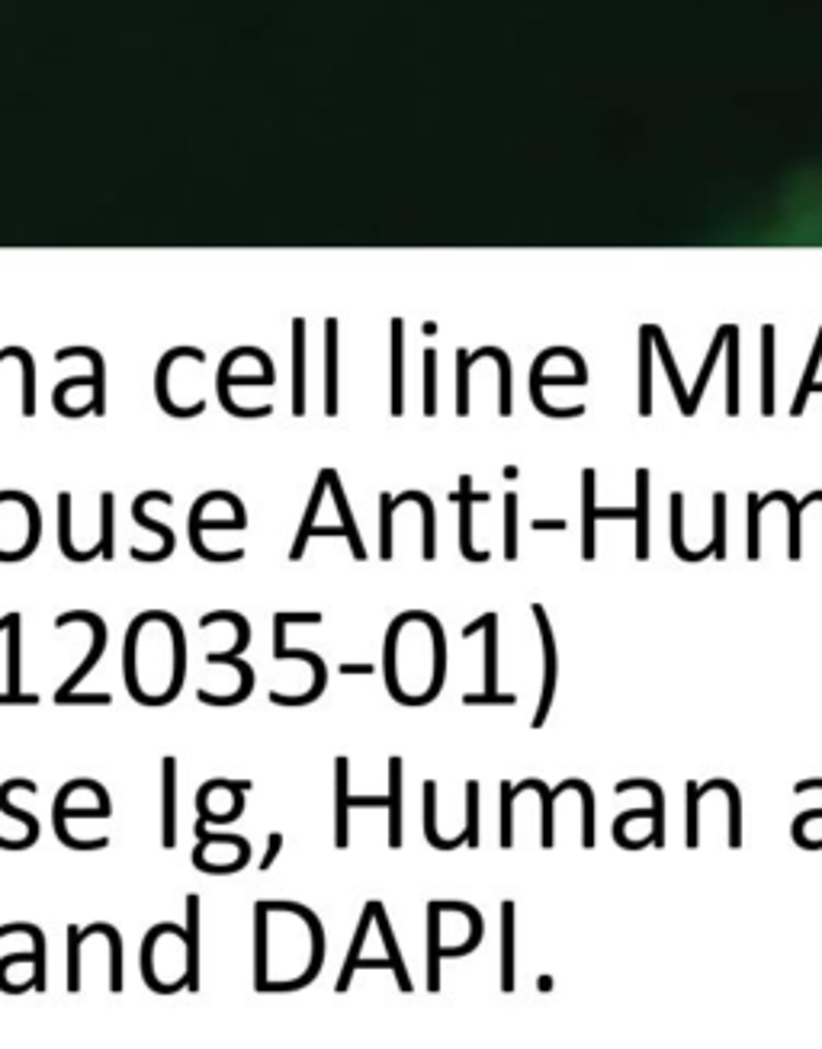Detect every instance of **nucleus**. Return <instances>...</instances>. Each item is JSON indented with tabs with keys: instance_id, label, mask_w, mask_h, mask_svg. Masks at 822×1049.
I'll use <instances>...</instances> for the list:
<instances>
[{
	"instance_id": "obj_8",
	"label": "nucleus",
	"mask_w": 822,
	"mask_h": 1049,
	"mask_svg": "<svg viewBox=\"0 0 822 1049\" xmlns=\"http://www.w3.org/2000/svg\"><path fill=\"white\" fill-rule=\"evenodd\" d=\"M68 815H78V819H110L113 815V806L110 802H94V806H62V802H52V828H55V838L62 841L65 847H71V851H106L110 847V838H74L71 831L65 828V819Z\"/></svg>"
},
{
	"instance_id": "obj_31",
	"label": "nucleus",
	"mask_w": 822,
	"mask_h": 1049,
	"mask_svg": "<svg viewBox=\"0 0 822 1049\" xmlns=\"http://www.w3.org/2000/svg\"><path fill=\"white\" fill-rule=\"evenodd\" d=\"M434 799H437L434 780H424V838H428V844L437 847V851H456L460 844H466V838L460 835V838L444 841V838L437 835V825H434V809H437V806H434Z\"/></svg>"
},
{
	"instance_id": "obj_44",
	"label": "nucleus",
	"mask_w": 822,
	"mask_h": 1049,
	"mask_svg": "<svg viewBox=\"0 0 822 1049\" xmlns=\"http://www.w3.org/2000/svg\"><path fill=\"white\" fill-rule=\"evenodd\" d=\"M58 706H110L113 703V697H110V693H78V690H71V693H65V697H58L55 700Z\"/></svg>"
},
{
	"instance_id": "obj_20",
	"label": "nucleus",
	"mask_w": 822,
	"mask_h": 1049,
	"mask_svg": "<svg viewBox=\"0 0 822 1049\" xmlns=\"http://www.w3.org/2000/svg\"><path fill=\"white\" fill-rule=\"evenodd\" d=\"M325 475H328V491H331V498H334V507H338V514H341V527L347 530L350 552H354L357 562H363V559H367V549H363V539H360V533H357L354 514H350V504H347V495H344V488H341V478H338V472H334V469H325Z\"/></svg>"
},
{
	"instance_id": "obj_48",
	"label": "nucleus",
	"mask_w": 822,
	"mask_h": 1049,
	"mask_svg": "<svg viewBox=\"0 0 822 1049\" xmlns=\"http://www.w3.org/2000/svg\"><path fill=\"white\" fill-rule=\"evenodd\" d=\"M280 851H283V835H280V831H270V841H267V854H264V860H261V870H270L273 863H277Z\"/></svg>"
},
{
	"instance_id": "obj_9",
	"label": "nucleus",
	"mask_w": 822,
	"mask_h": 1049,
	"mask_svg": "<svg viewBox=\"0 0 822 1049\" xmlns=\"http://www.w3.org/2000/svg\"><path fill=\"white\" fill-rule=\"evenodd\" d=\"M17 790L39 793V786H36L33 780H23V777H13V780H7V783H0V812L10 815V819H17L20 825H26V835H23V838H4V835H0V851H29V847H33V844L39 841V831H42V828H39V819H36L33 812L17 809V806L10 802V796L17 793Z\"/></svg>"
},
{
	"instance_id": "obj_34",
	"label": "nucleus",
	"mask_w": 822,
	"mask_h": 1049,
	"mask_svg": "<svg viewBox=\"0 0 822 1049\" xmlns=\"http://www.w3.org/2000/svg\"><path fill=\"white\" fill-rule=\"evenodd\" d=\"M485 690H498V616L485 613Z\"/></svg>"
},
{
	"instance_id": "obj_11",
	"label": "nucleus",
	"mask_w": 822,
	"mask_h": 1049,
	"mask_svg": "<svg viewBox=\"0 0 822 1049\" xmlns=\"http://www.w3.org/2000/svg\"><path fill=\"white\" fill-rule=\"evenodd\" d=\"M530 613L537 616L540 639H543V697H540V709H537L534 722H530V729H543L546 719H550L553 693H556V639H553V626H550V616H546V610L540 604H534V607H530Z\"/></svg>"
},
{
	"instance_id": "obj_49",
	"label": "nucleus",
	"mask_w": 822,
	"mask_h": 1049,
	"mask_svg": "<svg viewBox=\"0 0 822 1049\" xmlns=\"http://www.w3.org/2000/svg\"><path fill=\"white\" fill-rule=\"evenodd\" d=\"M39 700H42L39 693H7V690L0 693V706H13V703H23V706L29 703V706H36Z\"/></svg>"
},
{
	"instance_id": "obj_52",
	"label": "nucleus",
	"mask_w": 822,
	"mask_h": 1049,
	"mask_svg": "<svg viewBox=\"0 0 822 1049\" xmlns=\"http://www.w3.org/2000/svg\"><path fill=\"white\" fill-rule=\"evenodd\" d=\"M479 629H485V616H479V620H473L466 629H463V639H473Z\"/></svg>"
},
{
	"instance_id": "obj_43",
	"label": "nucleus",
	"mask_w": 822,
	"mask_h": 1049,
	"mask_svg": "<svg viewBox=\"0 0 822 1049\" xmlns=\"http://www.w3.org/2000/svg\"><path fill=\"white\" fill-rule=\"evenodd\" d=\"M505 559H517V495H505Z\"/></svg>"
},
{
	"instance_id": "obj_4",
	"label": "nucleus",
	"mask_w": 822,
	"mask_h": 1049,
	"mask_svg": "<svg viewBox=\"0 0 822 1049\" xmlns=\"http://www.w3.org/2000/svg\"><path fill=\"white\" fill-rule=\"evenodd\" d=\"M13 934H26L29 940H33V950H23V953H10L0 960V992L10 995H23L20 982L10 979V969L13 966H26V973L33 976V992H45L49 989V966H45V956H49V944H45V934L42 928H36V924H26V921H13V924H4L0 928V937H13Z\"/></svg>"
},
{
	"instance_id": "obj_30",
	"label": "nucleus",
	"mask_w": 822,
	"mask_h": 1049,
	"mask_svg": "<svg viewBox=\"0 0 822 1049\" xmlns=\"http://www.w3.org/2000/svg\"><path fill=\"white\" fill-rule=\"evenodd\" d=\"M216 623H232L235 632H238V639H235L232 649H228V655H241V652H245L248 645H251V623H248L241 613H235V610H212V613H203V616H200V626H203V629H206V626H216Z\"/></svg>"
},
{
	"instance_id": "obj_42",
	"label": "nucleus",
	"mask_w": 822,
	"mask_h": 1049,
	"mask_svg": "<svg viewBox=\"0 0 822 1049\" xmlns=\"http://www.w3.org/2000/svg\"><path fill=\"white\" fill-rule=\"evenodd\" d=\"M463 838L469 847H479V783H466V831Z\"/></svg>"
},
{
	"instance_id": "obj_10",
	"label": "nucleus",
	"mask_w": 822,
	"mask_h": 1049,
	"mask_svg": "<svg viewBox=\"0 0 822 1049\" xmlns=\"http://www.w3.org/2000/svg\"><path fill=\"white\" fill-rule=\"evenodd\" d=\"M450 501L460 504V549H463V559H466V562H489L492 552L473 546V504L492 501V495H489V491H476V488H473V478L463 475V478H460V491H456V495H450Z\"/></svg>"
},
{
	"instance_id": "obj_53",
	"label": "nucleus",
	"mask_w": 822,
	"mask_h": 1049,
	"mask_svg": "<svg viewBox=\"0 0 822 1049\" xmlns=\"http://www.w3.org/2000/svg\"><path fill=\"white\" fill-rule=\"evenodd\" d=\"M806 790H822V780H803L794 786V793H806Z\"/></svg>"
},
{
	"instance_id": "obj_17",
	"label": "nucleus",
	"mask_w": 822,
	"mask_h": 1049,
	"mask_svg": "<svg viewBox=\"0 0 822 1049\" xmlns=\"http://www.w3.org/2000/svg\"><path fill=\"white\" fill-rule=\"evenodd\" d=\"M524 790H537V793H540V802H543V847H546V851H550V847L556 844L553 806H556V799H559V793H566V790H572V780H566V783H559V786H556V790H550V786H546L543 780H524V783H517V786H511V796H517V793H524Z\"/></svg>"
},
{
	"instance_id": "obj_29",
	"label": "nucleus",
	"mask_w": 822,
	"mask_h": 1049,
	"mask_svg": "<svg viewBox=\"0 0 822 1049\" xmlns=\"http://www.w3.org/2000/svg\"><path fill=\"white\" fill-rule=\"evenodd\" d=\"M405 501H418L421 504V511H424V543H421L424 552L421 555H424V562H434V555H437V543H434V533H437V527H434V523H437L434 501L424 495V491H405V495L395 498V507L405 504Z\"/></svg>"
},
{
	"instance_id": "obj_19",
	"label": "nucleus",
	"mask_w": 822,
	"mask_h": 1049,
	"mask_svg": "<svg viewBox=\"0 0 822 1049\" xmlns=\"http://www.w3.org/2000/svg\"><path fill=\"white\" fill-rule=\"evenodd\" d=\"M617 793L627 790H646L652 796V831H649V844L665 847V793L656 780H623L614 786Z\"/></svg>"
},
{
	"instance_id": "obj_33",
	"label": "nucleus",
	"mask_w": 822,
	"mask_h": 1049,
	"mask_svg": "<svg viewBox=\"0 0 822 1049\" xmlns=\"http://www.w3.org/2000/svg\"><path fill=\"white\" fill-rule=\"evenodd\" d=\"M681 511H684V495H681V491H672V552L678 555L681 562H704L710 555V543H707V549H688V546H684Z\"/></svg>"
},
{
	"instance_id": "obj_50",
	"label": "nucleus",
	"mask_w": 822,
	"mask_h": 1049,
	"mask_svg": "<svg viewBox=\"0 0 822 1049\" xmlns=\"http://www.w3.org/2000/svg\"><path fill=\"white\" fill-rule=\"evenodd\" d=\"M530 527H534V530H566L569 523L566 520H534Z\"/></svg>"
},
{
	"instance_id": "obj_21",
	"label": "nucleus",
	"mask_w": 822,
	"mask_h": 1049,
	"mask_svg": "<svg viewBox=\"0 0 822 1049\" xmlns=\"http://www.w3.org/2000/svg\"><path fill=\"white\" fill-rule=\"evenodd\" d=\"M636 559L646 562L649 559V472L639 469L636 472Z\"/></svg>"
},
{
	"instance_id": "obj_24",
	"label": "nucleus",
	"mask_w": 822,
	"mask_h": 1049,
	"mask_svg": "<svg viewBox=\"0 0 822 1049\" xmlns=\"http://www.w3.org/2000/svg\"><path fill=\"white\" fill-rule=\"evenodd\" d=\"M501 992H514V902L501 905Z\"/></svg>"
},
{
	"instance_id": "obj_5",
	"label": "nucleus",
	"mask_w": 822,
	"mask_h": 1049,
	"mask_svg": "<svg viewBox=\"0 0 822 1049\" xmlns=\"http://www.w3.org/2000/svg\"><path fill=\"white\" fill-rule=\"evenodd\" d=\"M286 626H289L286 613L273 616V658H277V661H289V658L306 661V665L312 668V687H309L306 693H299V697H286V693L273 690V693H270V703H273V706H309V703H315V700L325 693V687H328V668H325L322 655L306 652V649H286Z\"/></svg>"
},
{
	"instance_id": "obj_37",
	"label": "nucleus",
	"mask_w": 822,
	"mask_h": 1049,
	"mask_svg": "<svg viewBox=\"0 0 822 1049\" xmlns=\"http://www.w3.org/2000/svg\"><path fill=\"white\" fill-rule=\"evenodd\" d=\"M113 520H116V498L113 491H103L100 495V559L113 562Z\"/></svg>"
},
{
	"instance_id": "obj_25",
	"label": "nucleus",
	"mask_w": 822,
	"mask_h": 1049,
	"mask_svg": "<svg viewBox=\"0 0 822 1049\" xmlns=\"http://www.w3.org/2000/svg\"><path fill=\"white\" fill-rule=\"evenodd\" d=\"M325 491H328V475L322 472V475H318L315 488H312V498H309V507H306V517H302V527H299V533H296V543H293V549H289V562H299L302 555H306L309 533H312V527H315V514H318V507H322Z\"/></svg>"
},
{
	"instance_id": "obj_54",
	"label": "nucleus",
	"mask_w": 822,
	"mask_h": 1049,
	"mask_svg": "<svg viewBox=\"0 0 822 1049\" xmlns=\"http://www.w3.org/2000/svg\"><path fill=\"white\" fill-rule=\"evenodd\" d=\"M813 501H822V491H813V495H806V498L800 501V507H806V504H813Z\"/></svg>"
},
{
	"instance_id": "obj_7",
	"label": "nucleus",
	"mask_w": 822,
	"mask_h": 1049,
	"mask_svg": "<svg viewBox=\"0 0 822 1049\" xmlns=\"http://www.w3.org/2000/svg\"><path fill=\"white\" fill-rule=\"evenodd\" d=\"M151 501H158V504H167V507H171V504H174V495H171V491H155V488H148V491H142V495L132 501V520H135V523H142L145 530H151V533H158V536H161V549L151 552V549L135 546V549L129 552L135 562H145V565L171 559V552H174V546H177V536H174V530H171V527H164L161 520H151V517L145 514V507H148Z\"/></svg>"
},
{
	"instance_id": "obj_36",
	"label": "nucleus",
	"mask_w": 822,
	"mask_h": 1049,
	"mask_svg": "<svg viewBox=\"0 0 822 1049\" xmlns=\"http://www.w3.org/2000/svg\"><path fill=\"white\" fill-rule=\"evenodd\" d=\"M440 908L431 902L428 905V992H440V973H437V963H440Z\"/></svg>"
},
{
	"instance_id": "obj_47",
	"label": "nucleus",
	"mask_w": 822,
	"mask_h": 1049,
	"mask_svg": "<svg viewBox=\"0 0 822 1049\" xmlns=\"http://www.w3.org/2000/svg\"><path fill=\"white\" fill-rule=\"evenodd\" d=\"M684 790H688V847H697V844H700V828H697V799H700V786H697V783H688Z\"/></svg>"
},
{
	"instance_id": "obj_45",
	"label": "nucleus",
	"mask_w": 822,
	"mask_h": 1049,
	"mask_svg": "<svg viewBox=\"0 0 822 1049\" xmlns=\"http://www.w3.org/2000/svg\"><path fill=\"white\" fill-rule=\"evenodd\" d=\"M758 517H761V504H758V495L752 491V495H749V559H752V562H758V559H761Z\"/></svg>"
},
{
	"instance_id": "obj_18",
	"label": "nucleus",
	"mask_w": 822,
	"mask_h": 1049,
	"mask_svg": "<svg viewBox=\"0 0 822 1049\" xmlns=\"http://www.w3.org/2000/svg\"><path fill=\"white\" fill-rule=\"evenodd\" d=\"M58 549L68 562H94L100 559V543L94 549H78L71 539V491L58 495Z\"/></svg>"
},
{
	"instance_id": "obj_1",
	"label": "nucleus",
	"mask_w": 822,
	"mask_h": 1049,
	"mask_svg": "<svg viewBox=\"0 0 822 1049\" xmlns=\"http://www.w3.org/2000/svg\"><path fill=\"white\" fill-rule=\"evenodd\" d=\"M126 690L139 706H167L180 697L187 677V636L174 613L145 610L126 629Z\"/></svg>"
},
{
	"instance_id": "obj_26",
	"label": "nucleus",
	"mask_w": 822,
	"mask_h": 1049,
	"mask_svg": "<svg viewBox=\"0 0 822 1049\" xmlns=\"http://www.w3.org/2000/svg\"><path fill=\"white\" fill-rule=\"evenodd\" d=\"M707 790H723L729 796V847H742V796L736 790L733 780H710L700 786V796H704Z\"/></svg>"
},
{
	"instance_id": "obj_51",
	"label": "nucleus",
	"mask_w": 822,
	"mask_h": 1049,
	"mask_svg": "<svg viewBox=\"0 0 822 1049\" xmlns=\"http://www.w3.org/2000/svg\"><path fill=\"white\" fill-rule=\"evenodd\" d=\"M376 668L373 665H341V674L347 677V674H373Z\"/></svg>"
},
{
	"instance_id": "obj_46",
	"label": "nucleus",
	"mask_w": 822,
	"mask_h": 1049,
	"mask_svg": "<svg viewBox=\"0 0 822 1049\" xmlns=\"http://www.w3.org/2000/svg\"><path fill=\"white\" fill-rule=\"evenodd\" d=\"M463 703L466 706H514L517 703V693H489V690H485V693H466V697H463Z\"/></svg>"
},
{
	"instance_id": "obj_32",
	"label": "nucleus",
	"mask_w": 822,
	"mask_h": 1049,
	"mask_svg": "<svg viewBox=\"0 0 822 1049\" xmlns=\"http://www.w3.org/2000/svg\"><path fill=\"white\" fill-rule=\"evenodd\" d=\"M582 559H595V472H585V504H582Z\"/></svg>"
},
{
	"instance_id": "obj_13",
	"label": "nucleus",
	"mask_w": 822,
	"mask_h": 1049,
	"mask_svg": "<svg viewBox=\"0 0 822 1049\" xmlns=\"http://www.w3.org/2000/svg\"><path fill=\"white\" fill-rule=\"evenodd\" d=\"M161 777H164V786H161V844L167 847V851H174L177 847V831H180V809H177V790H180V770H177V758L174 754H167V758L161 761Z\"/></svg>"
},
{
	"instance_id": "obj_2",
	"label": "nucleus",
	"mask_w": 822,
	"mask_h": 1049,
	"mask_svg": "<svg viewBox=\"0 0 822 1049\" xmlns=\"http://www.w3.org/2000/svg\"><path fill=\"white\" fill-rule=\"evenodd\" d=\"M142 982L155 995H174L190 985V953H187V928L174 921H164L148 928L139 956Z\"/></svg>"
},
{
	"instance_id": "obj_27",
	"label": "nucleus",
	"mask_w": 822,
	"mask_h": 1049,
	"mask_svg": "<svg viewBox=\"0 0 822 1049\" xmlns=\"http://www.w3.org/2000/svg\"><path fill=\"white\" fill-rule=\"evenodd\" d=\"M370 924H373V902H367V908H363V918H360V924H357L354 944H350V950H347L344 969H341V976H338V989H334L338 995H344V992L350 989V979H354V963L360 960V950H363V944H367Z\"/></svg>"
},
{
	"instance_id": "obj_22",
	"label": "nucleus",
	"mask_w": 822,
	"mask_h": 1049,
	"mask_svg": "<svg viewBox=\"0 0 822 1049\" xmlns=\"http://www.w3.org/2000/svg\"><path fill=\"white\" fill-rule=\"evenodd\" d=\"M389 847H402V758H389Z\"/></svg>"
},
{
	"instance_id": "obj_15",
	"label": "nucleus",
	"mask_w": 822,
	"mask_h": 1049,
	"mask_svg": "<svg viewBox=\"0 0 822 1049\" xmlns=\"http://www.w3.org/2000/svg\"><path fill=\"white\" fill-rule=\"evenodd\" d=\"M7 693H23V616L7 613Z\"/></svg>"
},
{
	"instance_id": "obj_12",
	"label": "nucleus",
	"mask_w": 822,
	"mask_h": 1049,
	"mask_svg": "<svg viewBox=\"0 0 822 1049\" xmlns=\"http://www.w3.org/2000/svg\"><path fill=\"white\" fill-rule=\"evenodd\" d=\"M206 665H228L238 671V687L232 693H209V690H196V700H200L203 706H238L245 703L251 693H254V668L248 665V661H241L238 655H228V652H209L206 655Z\"/></svg>"
},
{
	"instance_id": "obj_40",
	"label": "nucleus",
	"mask_w": 822,
	"mask_h": 1049,
	"mask_svg": "<svg viewBox=\"0 0 822 1049\" xmlns=\"http://www.w3.org/2000/svg\"><path fill=\"white\" fill-rule=\"evenodd\" d=\"M713 559H726V495L717 491L713 495V543H710Z\"/></svg>"
},
{
	"instance_id": "obj_3",
	"label": "nucleus",
	"mask_w": 822,
	"mask_h": 1049,
	"mask_svg": "<svg viewBox=\"0 0 822 1049\" xmlns=\"http://www.w3.org/2000/svg\"><path fill=\"white\" fill-rule=\"evenodd\" d=\"M42 539V511L26 491H0V562H23Z\"/></svg>"
},
{
	"instance_id": "obj_39",
	"label": "nucleus",
	"mask_w": 822,
	"mask_h": 1049,
	"mask_svg": "<svg viewBox=\"0 0 822 1049\" xmlns=\"http://www.w3.org/2000/svg\"><path fill=\"white\" fill-rule=\"evenodd\" d=\"M572 790L582 796V844L595 847V793L585 780H572Z\"/></svg>"
},
{
	"instance_id": "obj_55",
	"label": "nucleus",
	"mask_w": 822,
	"mask_h": 1049,
	"mask_svg": "<svg viewBox=\"0 0 822 1049\" xmlns=\"http://www.w3.org/2000/svg\"><path fill=\"white\" fill-rule=\"evenodd\" d=\"M540 992H553V982H550V976H543V979H540Z\"/></svg>"
},
{
	"instance_id": "obj_14",
	"label": "nucleus",
	"mask_w": 822,
	"mask_h": 1049,
	"mask_svg": "<svg viewBox=\"0 0 822 1049\" xmlns=\"http://www.w3.org/2000/svg\"><path fill=\"white\" fill-rule=\"evenodd\" d=\"M347 780H350V761L338 758L334 761V847L344 851L350 844V825H347V812H350V796H347Z\"/></svg>"
},
{
	"instance_id": "obj_35",
	"label": "nucleus",
	"mask_w": 822,
	"mask_h": 1049,
	"mask_svg": "<svg viewBox=\"0 0 822 1049\" xmlns=\"http://www.w3.org/2000/svg\"><path fill=\"white\" fill-rule=\"evenodd\" d=\"M771 501H784V507H787V517H790V559H800V514H803V507H800V501H794V498H790L787 495V491H771V495L768 498H758V504H761V511H765V507L771 504Z\"/></svg>"
},
{
	"instance_id": "obj_28",
	"label": "nucleus",
	"mask_w": 822,
	"mask_h": 1049,
	"mask_svg": "<svg viewBox=\"0 0 822 1049\" xmlns=\"http://www.w3.org/2000/svg\"><path fill=\"white\" fill-rule=\"evenodd\" d=\"M373 921L379 924V934H383V944H386V950H389L392 973H395V979H399V992L408 995V992H411V979H408V973H405L402 953H399V944H395V937H392L389 918H386V912H383V902H373Z\"/></svg>"
},
{
	"instance_id": "obj_23",
	"label": "nucleus",
	"mask_w": 822,
	"mask_h": 1049,
	"mask_svg": "<svg viewBox=\"0 0 822 1049\" xmlns=\"http://www.w3.org/2000/svg\"><path fill=\"white\" fill-rule=\"evenodd\" d=\"M187 953H190V985L187 992H200V896H187Z\"/></svg>"
},
{
	"instance_id": "obj_16",
	"label": "nucleus",
	"mask_w": 822,
	"mask_h": 1049,
	"mask_svg": "<svg viewBox=\"0 0 822 1049\" xmlns=\"http://www.w3.org/2000/svg\"><path fill=\"white\" fill-rule=\"evenodd\" d=\"M408 623H415V610L395 616L392 626H389V632H386V690H389V697H392L395 703H402V706H411V697L399 687V668H395V645H399V636H402V629H405Z\"/></svg>"
},
{
	"instance_id": "obj_41",
	"label": "nucleus",
	"mask_w": 822,
	"mask_h": 1049,
	"mask_svg": "<svg viewBox=\"0 0 822 1049\" xmlns=\"http://www.w3.org/2000/svg\"><path fill=\"white\" fill-rule=\"evenodd\" d=\"M392 511H395V498L392 495H379V559L389 562L392 559Z\"/></svg>"
},
{
	"instance_id": "obj_38",
	"label": "nucleus",
	"mask_w": 822,
	"mask_h": 1049,
	"mask_svg": "<svg viewBox=\"0 0 822 1049\" xmlns=\"http://www.w3.org/2000/svg\"><path fill=\"white\" fill-rule=\"evenodd\" d=\"M81 947H84V937L78 931V924H68V992L71 995L81 992Z\"/></svg>"
},
{
	"instance_id": "obj_6",
	"label": "nucleus",
	"mask_w": 822,
	"mask_h": 1049,
	"mask_svg": "<svg viewBox=\"0 0 822 1049\" xmlns=\"http://www.w3.org/2000/svg\"><path fill=\"white\" fill-rule=\"evenodd\" d=\"M68 626H87L90 636H94V642H90V652L84 655L81 665L74 668V671L68 674V681L55 690L52 700L65 697V693H71V690H78V687L84 684V677L100 665V658H103V652H106V623H103V616L90 613V610H71V613H62V616L55 620V629H68Z\"/></svg>"
}]
</instances>
